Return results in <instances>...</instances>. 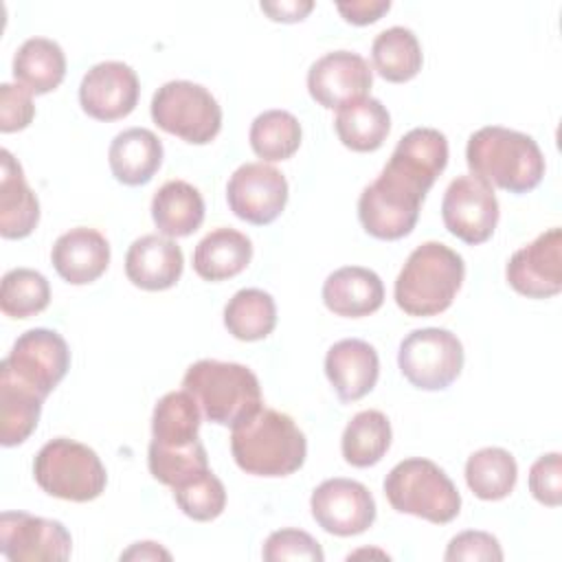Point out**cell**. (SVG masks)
Returning <instances> with one entry per match:
<instances>
[{
	"label": "cell",
	"instance_id": "6da1fadb",
	"mask_svg": "<svg viewBox=\"0 0 562 562\" xmlns=\"http://www.w3.org/2000/svg\"><path fill=\"white\" fill-rule=\"evenodd\" d=\"M448 165V138L435 127L406 132L380 176L358 198L362 228L384 241L406 237L419 217L422 202Z\"/></svg>",
	"mask_w": 562,
	"mask_h": 562
},
{
	"label": "cell",
	"instance_id": "7a4b0ae2",
	"mask_svg": "<svg viewBox=\"0 0 562 562\" xmlns=\"http://www.w3.org/2000/svg\"><path fill=\"white\" fill-rule=\"evenodd\" d=\"M231 452L246 474L288 476L305 463L307 441L288 413L261 406L233 426Z\"/></svg>",
	"mask_w": 562,
	"mask_h": 562
},
{
	"label": "cell",
	"instance_id": "3957f363",
	"mask_svg": "<svg viewBox=\"0 0 562 562\" xmlns=\"http://www.w3.org/2000/svg\"><path fill=\"white\" fill-rule=\"evenodd\" d=\"M465 162L472 176L509 193H527L544 176L538 143L529 134L501 125H485L468 138Z\"/></svg>",
	"mask_w": 562,
	"mask_h": 562
},
{
	"label": "cell",
	"instance_id": "277c9868",
	"mask_svg": "<svg viewBox=\"0 0 562 562\" xmlns=\"http://www.w3.org/2000/svg\"><path fill=\"white\" fill-rule=\"evenodd\" d=\"M465 277L463 257L441 241L417 246L395 279V303L408 316L446 312Z\"/></svg>",
	"mask_w": 562,
	"mask_h": 562
},
{
	"label": "cell",
	"instance_id": "5b68a950",
	"mask_svg": "<svg viewBox=\"0 0 562 562\" xmlns=\"http://www.w3.org/2000/svg\"><path fill=\"white\" fill-rule=\"evenodd\" d=\"M182 386L193 395L202 415L220 426L233 428L261 408L257 375L237 362L198 360L187 369Z\"/></svg>",
	"mask_w": 562,
	"mask_h": 562
},
{
	"label": "cell",
	"instance_id": "8992f818",
	"mask_svg": "<svg viewBox=\"0 0 562 562\" xmlns=\"http://www.w3.org/2000/svg\"><path fill=\"white\" fill-rule=\"evenodd\" d=\"M384 496L400 514H411L435 525L459 516L461 494L450 476L430 459H404L384 479Z\"/></svg>",
	"mask_w": 562,
	"mask_h": 562
},
{
	"label": "cell",
	"instance_id": "52a82bcc",
	"mask_svg": "<svg viewBox=\"0 0 562 562\" xmlns=\"http://www.w3.org/2000/svg\"><path fill=\"white\" fill-rule=\"evenodd\" d=\"M35 483L50 496L88 503L103 494L108 483L99 454L75 439L57 437L44 443L33 461Z\"/></svg>",
	"mask_w": 562,
	"mask_h": 562
},
{
	"label": "cell",
	"instance_id": "ba28073f",
	"mask_svg": "<svg viewBox=\"0 0 562 562\" xmlns=\"http://www.w3.org/2000/svg\"><path fill=\"white\" fill-rule=\"evenodd\" d=\"M154 123L191 145L211 143L222 130V108L200 83L176 79L162 83L151 97Z\"/></svg>",
	"mask_w": 562,
	"mask_h": 562
},
{
	"label": "cell",
	"instance_id": "9c48e42d",
	"mask_svg": "<svg viewBox=\"0 0 562 562\" xmlns=\"http://www.w3.org/2000/svg\"><path fill=\"white\" fill-rule=\"evenodd\" d=\"M397 364L415 389L443 391L463 369V345L443 327L413 329L400 342Z\"/></svg>",
	"mask_w": 562,
	"mask_h": 562
},
{
	"label": "cell",
	"instance_id": "30bf717a",
	"mask_svg": "<svg viewBox=\"0 0 562 562\" xmlns=\"http://www.w3.org/2000/svg\"><path fill=\"white\" fill-rule=\"evenodd\" d=\"M0 367L46 400L68 373L70 349L61 334L35 327L18 336Z\"/></svg>",
	"mask_w": 562,
	"mask_h": 562
},
{
	"label": "cell",
	"instance_id": "8fae6325",
	"mask_svg": "<svg viewBox=\"0 0 562 562\" xmlns=\"http://www.w3.org/2000/svg\"><path fill=\"white\" fill-rule=\"evenodd\" d=\"M498 200L494 189L476 176L454 178L441 200V217L450 235L476 246L494 235L498 224Z\"/></svg>",
	"mask_w": 562,
	"mask_h": 562
},
{
	"label": "cell",
	"instance_id": "7c38bea8",
	"mask_svg": "<svg viewBox=\"0 0 562 562\" xmlns=\"http://www.w3.org/2000/svg\"><path fill=\"white\" fill-rule=\"evenodd\" d=\"M72 551L68 529L53 518L26 512H2L0 553L11 562H61Z\"/></svg>",
	"mask_w": 562,
	"mask_h": 562
},
{
	"label": "cell",
	"instance_id": "4fadbf2b",
	"mask_svg": "<svg viewBox=\"0 0 562 562\" xmlns=\"http://www.w3.org/2000/svg\"><path fill=\"white\" fill-rule=\"evenodd\" d=\"M231 211L255 226L272 224L285 209L288 180L266 162H246L233 171L226 184Z\"/></svg>",
	"mask_w": 562,
	"mask_h": 562
},
{
	"label": "cell",
	"instance_id": "5bb4252c",
	"mask_svg": "<svg viewBox=\"0 0 562 562\" xmlns=\"http://www.w3.org/2000/svg\"><path fill=\"white\" fill-rule=\"evenodd\" d=\"M310 509L318 527L327 533L347 538L367 531L375 520V501L371 492L353 479H327L310 498Z\"/></svg>",
	"mask_w": 562,
	"mask_h": 562
},
{
	"label": "cell",
	"instance_id": "9a60e30c",
	"mask_svg": "<svg viewBox=\"0 0 562 562\" xmlns=\"http://www.w3.org/2000/svg\"><path fill=\"white\" fill-rule=\"evenodd\" d=\"M507 283L527 299H549L562 290V231L540 233L518 248L505 266Z\"/></svg>",
	"mask_w": 562,
	"mask_h": 562
},
{
	"label": "cell",
	"instance_id": "2e32d148",
	"mask_svg": "<svg viewBox=\"0 0 562 562\" xmlns=\"http://www.w3.org/2000/svg\"><path fill=\"white\" fill-rule=\"evenodd\" d=\"M371 86L373 72L369 61L351 50L325 53L307 70L310 97L327 110H340L347 103L369 97Z\"/></svg>",
	"mask_w": 562,
	"mask_h": 562
},
{
	"label": "cell",
	"instance_id": "e0dca14e",
	"mask_svg": "<svg viewBox=\"0 0 562 562\" xmlns=\"http://www.w3.org/2000/svg\"><path fill=\"white\" fill-rule=\"evenodd\" d=\"M140 83L132 66L123 61L94 64L79 83L81 110L97 121H116L134 112Z\"/></svg>",
	"mask_w": 562,
	"mask_h": 562
},
{
	"label": "cell",
	"instance_id": "ac0fdd59",
	"mask_svg": "<svg viewBox=\"0 0 562 562\" xmlns=\"http://www.w3.org/2000/svg\"><path fill=\"white\" fill-rule=\"evenodd\" d=\"M325 375L340 402L351 404L373 391L380 375L378 351L360 338H345L329 347Z\"/></svg>",
	"mask_w": 562,
	"mask_h": 562
},
{
	"label": "cell",
	"instance_id": "d6986e66",
	"mask_svg": "<svg viewBox=\"0 0 562 562\" xmlns=\"http://www.w3.org/2000/svg\"><path fill=\"white\" fill-rule=\"evenodd\" d=\"M184 257L176 241L165 235H143L132 241L125 255L127 279L149 292L169 290L182 277Z\"/></svg>",
	"mask_w": 562,
	"mask_h": 562
},
{
	"label": "cell",
	"instance_id": "ffe728a7",
	"mask_svg": "<svg viewBox=\"0 0 562 562\" xmlns=\"http://www.w3.org/2000/svg\"><path fill=\"white\" fill-rule=\"evenodd\" d=\"M50 261L64 281L86 285L97 281L108 270L110 244L99 231L77 226L55 239Z\"/></svg>",
	"mask_w": 562,
	"mask_h": 562
},
{
	"label": "cell",
	"instance_id": "44dd1931",
	"mask_svg": "<svg viewBox=\"0 0 562 562\" xmlns=\"http://www.w3.org/2000/svg\"><path fill=\"white\" fill-rule=\"evenodd\" d=\"M323 303L336 316H369L384 303L382 279L362 266L338 268L323 283Z\"/></svg>",
	"mask_w": 562,
	"mask_h": 562
},
{
	"label": "cell",
	"instance_id": "7402d4cb",
	"mask_svg": "<svg viewBox=\"0 0 562 562\" xmlns=\"http://www.w3.org/2000/svg\"><path fill=\"white\" fill-rule=\"evenodd\" d=\"M0 235L4 239H24L40 222V202L9 149L0 151Z\"/></svg>",
	"mask_w": 562,
	"mask_h": 562
},
{
	"label": "cell",
	"instance_id": "603a6c76",
	"mask_svg": "<svg viewBox=\"0 0 562 562\" xmlns=\"http://www.w3.org/2000/svg\"><path fill=\"white\" fill-rule=\"evenodd\" d=\"M108 162L121 184H147L162 165V143L147 127L123 130L110 143Z\"/></svg>",
	"mask_w": 562,
	"mask_h": 562
},
{
	"label": "cell",
	"instance_id": "cb8c5ba5",
	"mask_svg": "<svg viewBox=\"0 0 562 562\" xmlns=\"http://www.w3.org/2000/svg\"><path fill=\"white\" fill-rule=\"evenodd\" d=\"M252 259V241L235 228H215L204 235L193 250V270L204 281H224L241 270Z\"/></svg>",
	"mask_w": 562,
	"mask_h": 562
},
{
	"label": "cell",
	"instance_id": "d4e9b609",
	"mask_svg": "<svg viewBox=\"0 0 562 562\" xmlns=\"http://www.w3.org/2000/svg\"><path fill=\"white\" fill-rule=\"evenodd\" d=\"M151 220L165 237H187L204 222L202 193L184 182L169 180L151 198Z\"/></svg>",
	"mask_w": 562,
	"mask_h": 562
},
{
	"label": "cell",
	"instance_id": "484cf974",
	"mask_svg": "<svg viewBox=\"0 0 562 562\" xmlns=\"http://www.w3.org/2000/svg\"><path fill=\"white\" fill-rule=\"evenodd\" d=\"M13 77L31 94L53 92L66 77V55L48 37H29L13 55Z\"/></svg>",
	"mask_w": 562,
	"mask_h": 562
},
{
	"label": "cell",
	"instance_id": "4316f807",
	"mask_svg": "<svg viewBox=\"0 0 562 562\" xmlns=\"http://www.w3.org/2000/svg\"><path fill=\"white\" fill-rule=\"evenodd\" d=\"M338 140L351 151H375L391 132V114L373 97L358 99L338 110L334 121Z\"/></svg>",
	"mask_w": 562,
	"mask_h": 562
},
{
	"label": "cell",
	"instance_id": "83f0119b",
	"mask_svg": "<svg viewBox=\"0 0 562 562\" xmlns=\"http://www.w3.org/2000/svg\"><path fill=\"white\" fill-rule=\"evenodd\" d=\"M44 397L18 382L0 367V443L13 448L24 443L37 428Z\"/></svg>",
	"mask_w": 562,
	"mask_h": 562
},
{
	"label": "cell",
	"instance_id": "f1b7e54d",
	"mask_svg": "<svg viewBox=\"0 0 562 562\" xmlns=\"http://www.w3.org/2000/svg\"><path fill=\"white\" fill-rule=\"evenodd\" d=\"M200 406L189 391H171L162 395L151 415V441L167 448H182L198 441Z\"/></svg>",
	"mask_w": 562,
	"mask_h": 562
},
{
	"label": "cell",
	"instance_id": "f546056e",
	"mask_svg": "<svg viewBox=\"0 0 562 562\" xmlns=\"http://www.w3.org/2000/svg\"><path fill=\"white\" fill-rule=\"evenodd\" d=\"M371 59L375 72L391 83L411 81L424 64L419 40L406 26H391L378 33L371 44Z\"/></svg>",
	"mask_w": 562,
	"mask_h": 562
},
{
	"label": "cell",
	"instance_id": "4dcf8cb0",
	"mask_svg": "<svg viewBox=\"0 0 562 562\" xmlns=\"http://www.w3.org/2000/svg\"><path fill=\"white\" fill-rule=\"evenodd\" d=\"M391 422L382 411H360L342 430L340 452L349 465L369 468L382 461L391 446Z\"/></svg>",
	"mask_w": 562,
	"mask_h": 562
},
{
	"label": "cell",
	"instance_id": "1f68e13d",
	"mask_svg": "<svg viewBox=\"0 0 562 562\" xmlns=\"http://www.w3.org/2000/svg\"><path fill=\"white\" fill-rule=\"evenodd\" d=\"M224 325L237 340H263L277 325L274 299L259 288L235 292L224 307Z\"/></svg>",
	"mask_w": 562,
	"mask_h": 562
},
{
	"label": "cell",
	"instance_id": "d6a6232c",
	"mask_svg": "<svg viewBox=\"0 0 562 562\" xmlns=\"http://www.w3.org/2000/svg\"><path fill=\"white\" fill-rule=\"evenodd\" d=\"M518 465L505 448H481L465 461V483L481 501H501L512 494Z\"/></svg>",
	"mask_w": 562,
	"mask_h": 562
},
{
	"label": "cell",
	"instance_id": "836d02e7",
	"mask_svg": "<svg viewBox=\"0 0 562 562\" xmlns=\"http://www.w3.org/2000/svg\"><path fill=\"white\" fill-rule=\"evenodd\" d=\"M301 123L288 110H266L255 116L250 125V147L252 151L268 160H288L301 147Z\"/></svg>",
	"mask_w": 562,
	"mask_h": 562
},
{
	"label": "cell",
	"instance_id": "e575fe53",
	"mask_svg": "<svg viewBox=\"0 0 562 562\" xmlns=\"http://www.w3.org/2000/svg\"><path fill=\"white\" fill-rule=\"evenodd\" d=\"M50 303L46 277L33 268H13L0 283V310L11 318H29L44 312Z\"/></svg>",
	"mask_w": 562,
	"mask_h": 562
},
{
	"label": "cell",
	"instance_id": "d590c367",
	"mask_svg": "<svg viewBox=\"0 0 562 562\" xmlns=\"http://www.w3.org/2000/svg\"><path fill=\"white\" fill-rule=\"evenodd\" d=\"M147 465L158 483L173 490L209 470V457L200 439L182 448H167L151 441L147 450Z\"/></svg>",
	"mask_w": 562,
	"mask_h": 562
},
{
	"label": "cell",
	"instance_id": "8d00e7d4",
	"mask_svg": "<svg viewBox=\"0 0 562 562\" xmlns=\"http://www.w3.org/2000/svg\"><path fill=\"white\" fill-rule=\"evenodd\" d=\"M173 501L184 516L198 522H206L224 512L226 490L224 483L211 470H204L191 481L173 487Z\"/></svg>",
	"mask_w": 562,
	"mask_h": 562
},
{
	"label": "cell",
	"instance_id": "74e56055",
	"mask_svg": "<svg viewBox=\"0 0 562 562\" xmlns=\"http://www.w3.org/2000/svg\"><path fill=\"white\" fill-rule=\"evenodd\" d=\"M266 562H283V560H307L323 562L325 553L321 544L303 529H279L268 536L261 551Z\"/></svg>",
	"mask_w": 562,
	"mask_h": 562
},
{
	"label": "cell",
	"instance_id": "f35d334b",
	"mask_svg": "<svg viewBox=\"0 0 562 562\" xmlns=\"http://www.w3.org/2000/svg\"><path fill=\"white\" fill-rule=\"evenodd\" d=\"M529 492L547 507L562 503V459L560 452L542 454L529 468Z\"/></svg>",
	"mask_w": 562,
	"mask_h": 562
},
{
	"label": "cell",
	"instance_id": "ab89813d",
	"mask_svg": "<svg viewBox=\"0 0 562 562\" xmlns=\"http://www.w3.org/2000/svg\"><path fill=\"white\" fill-rule=\"evenodd\" d=\"M443 560L448 562H459V560H468V562H501L503 560V549L498 544V540L487 533V531H461L457 533L450 542L448 549L443 553Z\"/></svg>",
	"mask_w": 562,
	"mask_h": 562
},
{
	"label": "cell",
	"instance_id": "60d3db41",
	"mask_svg": "<svg viewBox=\"0 0 562 562\" xmlns=\"http://www.w3.org/2000/svg\"><path fill=\"white\" fill-rule=\"evenodd\" d=\"M35 105L31 92L20 83L0 86V132L11 134L31 125Z\"/></svg>",
	"mask_w": 562,
	"mask_h": 562
},
{
	"label": "cell",
	"instance_id": "b9f144b4",
	"mask_svg": "<svg viewBox=\"0 0 562 562\" xmlns=\"http://www.w3.org/2000/svg\"><path fill=\"white\" fill-rule=\"evenodd\" d=\"M336 9L347 22L364 26V24L378 22L391 9V2L389 0H358V2H340Z\"/></svg>",
	"mask_w": 562,
	"mask_h": 562
},
{
	"label": "cell",
	"instance_id": "7bdbcfd3",
	"mask_svg": "<svg viewBox=\"0 0 562 562\" xmlns=\"http://www.w3.org/2000/svg\"><path fill=\"white\" fill-rule=\"evenodd\" d=\"M261 11L274 22H301L312 9V0H281V2H261Z\"/></svg>",
	"mask_w": 562,
	"mask_h": 562
},
{
	"label": "cell",
	"instance_id": "ee69618b",
	"mask_svg": "<svg viewBox=\"0 0 562 562\" xmlns=\"http://www.w3.org/2000/svg\"><path fill=\"white\" fill-rule=\"evenodd\" d=\"M121 560H171V553L158 542H134L127 551L121 553Z\"/></svg>",
	"mask_w": 562,
	"mask_h": 562
}]
</instances>
